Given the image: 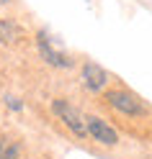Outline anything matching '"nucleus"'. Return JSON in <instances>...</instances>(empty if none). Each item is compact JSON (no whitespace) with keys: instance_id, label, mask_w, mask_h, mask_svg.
Listing matches in <instances>:
<instances>
[{"instance_id":"obj_1","label":"nucleus","mask_w":152,"mask_h":159,"mask_svg":"<svg viewBox=\"0 0 152 159\" xmlns=\"http://www.w3.org/2000/svg\"><path fill=\"white\" fill-rule=\"evenodd\" d=\"M52 108H54V113L59 116V121H62V123H65V126H67L75 136H80V139H83V136H88L85 118L80 116V111H77V108H72L67 100H54V105H52Z\"/></svg>"},{"instance_id":"obj_2","label":"nucleus","mask_w":152,"mask_h":159,"mask_svg":"<svg viewBox=\"0 0 152 159\" xmlns=\"http://www.w3.org/2000/svg\"><path fill=\"white\" fill-rule=\"evenodd\" d=\"M106 100L116 108L119 113H124V116H139L145 108H142V103L137 100L131 93H124V90H111L106 95Z\"/></svg>"},{"instance_id":"obj_3","label":"nucleus","mask_w":152,"mask_h":159,"mask_svg":"<svg viewBox=\"0 0 152 159\" xmlns=\"http://www.w3.org/2000/svg\"><path fill=\"white\" fill-rule=\"evenodd\" d=\"M85 126H88V134L96 139V141H101V144H106V146H114L116 141H119V136H116V131L111 128L103 118H96V116H88L85 118Z\"/></svg>"},{"instance_id":"obj_4","label":"nucleus","mask_w":152,"mask_h":159,"mask_svg":"<svg viewBox=\"0 0 152 159\" xmlns=\"http://www.w3.org/2000/svg\"><path fill=\"white\" fill-rule=\"evenodd\" d=\"M36 44H39V52H42V57L47 59L49 64H54V67H70V64H72V59H70L67 54L57 52V49L49 44V36H47V34H39V36H36Z\"/></svg>"},{"instance_id":"obj_5","label":"nucleus","mask_w":152,"mask_h":159,"mask_svg":"<svg viewBox=\"0 0 152 159\" xmlns=\"http://www.w3.org/2000/svg\"><path fill=\"white\" fill-rule=\"evenodd\" d=\"M106 80H108L106 69H101L96 62H85V67H83V82H85L88 90H101V87L106 85Z\"/></svg>"},{"instance_id":"obj_6","label":"nucleus","mask_w":152,"mask_h":159,"mask_svg":"<svg viewBox=\"0 0 152 159\" xmlns=\"http://www.w3.org/2000/svg\"><path fill=\"white\" fill-rule=\"evenodd\" d=\"M23 36V28L13 21H0V44H16Z\"/></svg>"},{"instance_id":"obj_7","label":"nucleus","mask_w":152,"mask_h":159,"mask_svg":"<svg viewBox=\"0 0 152 159\" xmlns=\"http://www.w3.org/2000/svg\"><path fill=\"white\" fill-rule=\"evenodd\" d=\"M0 159H18V144L11 139H0Z\"/></svg>"},{"instance_id":"obj_8","label":"nucleus","mask_w":152,"mask_h":159,"mask_svg":"<svg viewBox=\"0 0 152 159\" xmlns=\"http://www.w3.org/2000/svg\"><path fill=\"white\" fill-rule=\"evenodd\" d=\"M0 3H11V0H0Z\"/></svg>"}]
</instances>
